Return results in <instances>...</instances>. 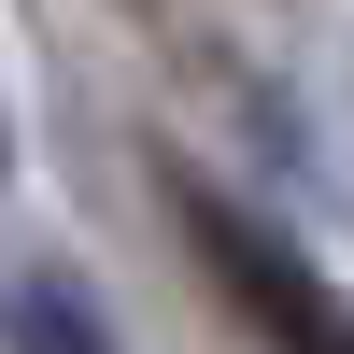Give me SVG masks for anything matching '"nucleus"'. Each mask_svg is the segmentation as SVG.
<instances>
[{"instance_id":"obj_1","label":"nucleus","mask_w":354,"mask_h":354,"mask_svg":"<svg viewBox=\"0 0 354 354\" xmlns=\"http://www.w3.org/2000/svg\"><path fill=\"white\" fill-rule=\"evenodd\" d=\"M170 213H185L198 270H213V283H227V298H241L283 354H354V312L312 283V255H298V241H270V227H255L241 198H213V185H170Z\"/></svg>"},{"instance_id":"obj_2","label":"nucleus","mask_w":354,"mask_h":354,"mask_svg":"<svg viewBox=\"0 0 354 354\" xmlns=\"http://www.w3.org/2000/svg\"><path fill=\"white\" fill-rule=\"evenodd\" d=\"M0 354H113V340H100V312H85L71 270H15L0 283Z\"/></svg>"},{"instance_id":"obj_3","label":"nucleus","mask_w":354,"mask_h":354,"mask_svg":"<svg viewBox=\"0 0 354 354\" xmlns=\"http://www.w3.org/2000/svg\"><path fill=\"white\" fill-rule=\"evenodd\" d=\"M0 170H15V128H0Z\"/></svg>"}]
</instances>
